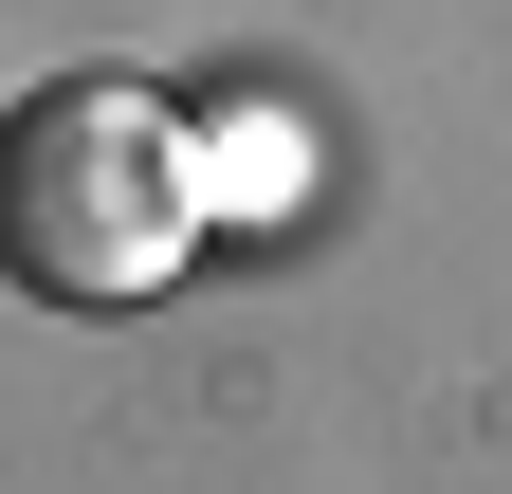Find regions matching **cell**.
Listing matches in <instances>:
<instances>
[{
    "label": "cell",
    "instance_id": "cell-1",
    "mask_svg": "<svg viewBox=\"0 0 512 494\" xmlns=\"http://www.w3.org/2000/svg\"><path fill=\"white\" fill-rule=\"evenodd\" d=\"M220 238L202 110H165L147 74H55L0 110V275L55 312H147V293Z\"/></svg>",
    "mask_w": 512,
    "mask_h": 494
},
{
    "label": "cell",
    "instance_id": "cell-2",
    "mask_svg": "<svg viewBox=\"0 0 512 494\" xmlns=\"http://www.w3.org/2000/svg\"><path fill=\"white\" fill-rule=\"evenodd\" d=\"M202 183H220V238H275L293 220V183H311V147H293V110H202Z\"/></svg>",
    "mask_w": 512,
    "mask_h": 494
}]
</instances>
